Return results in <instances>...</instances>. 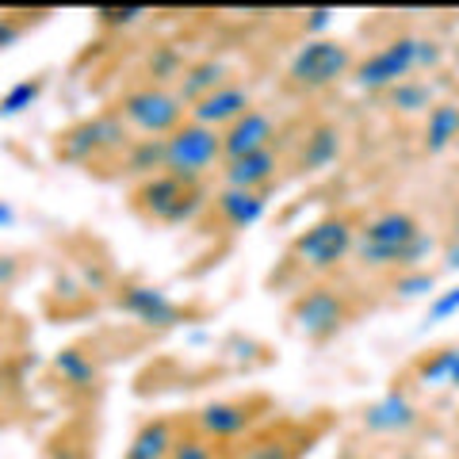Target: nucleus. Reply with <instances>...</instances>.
I'll return each mask as SVG.
<instances>
[{"mask_svg": "<svg viewBox=\"0 0 459 459\" xmlns=\"http://www.w3.org/2000/svg\"><path fill=\"white\" fill-rule=\"evenodd\" d=\"M219 177H222V188L264 192L280 177V150H261V153L238 157V161H222Z\"/></svg>", "mask_w": 459, "mask_h": 459, "instance_id": "obj_15", "label": "nucleus"}, {"mask_svg": "<svg viewBox=\"0 0 459 459\" xmlns=\"http://www.w3.org/2000/svg\"><path fill=\"white\" fill-rule=\"evenodd\" d=\"M57 157H65V161H89L96 153H123L131 146V131H126V123L119 119V111H100L96 119H84L77 126H69L65 134H57Z\"/></svg>", "mask_w": 459, "mask_h": 459, "instance_id": "obj_8", "label": "nucleus"}, {"mask_svg": "<svg viewBox=\"0 0 459 459\" xmlns=\"http://www.w3.org/2000/svg\"><path fill=\"white\" fill-rule=\"evenodd\" d=\"M134 207L161 226H184L207 207V188L172 177V172H157L134 188Z\"/></svg>", "mask_w": 459, "mask_h": 459, "instance_id": "obj_4", "label": "nucleus"}, {"mask_svg": "<svg viewBox=\"0 0 459 459\" xmlns=\"http://www.w3.org/2000/svg\"><path fill=\"white\" fill-rule=\"evenodd\" d=\"M238 459H295V444L283 437H261V440H249L238 452Z\"/></svg>", "mask_w": 459, "mask_h": 459, "instance_id": "obj_27", "label": "nucleus"}, {"mask_svg": "<svg viewBox=\"0 0 459 459\" xmlns=\"http://www.w3.org/2000/svg\"><path fill=\"white\" fill-rule=\"evenodd\" d=\"M23 35V23L20 20H12V16H0V50H8V47H16Z\"/></svg>", "mask_w": 459, "mask_h": 459, "instance_id": "obj_33", "label": "nucleus"}, {"mask_svg": "<svg viewBox=\"0 0 459 459\" xmlns=\"http://www.w3.org/2000/svg\"><path fill=\"white\" fill-rule=\"evenodd\" d=\"M188 69V62H184V54L177 50V47H153V54H150V77H153V84H161V89H169V84H177L180 81V74Z\"/></svg>", "mask_w": 459, "mask_h": 459, "instance_id": "obj_25", "label": "nucleus"}, {"mask_svg": "<svg viewBox=\"0 0 459 459\" xmlns=\"http://www.w3.org/2000/svg\"><path fill=\"white\" fill-rule=\"evenodd\" d=\"M352 69H356L352 47H344V42L333 39V35H325V39H307L303 47L291 54L287 77H291L295 89L322 92V89H329V84L352 77Z\"/></svg>", "mask_w": 459, "mask_h": 459, "instance_id": "obj_6", "label": "nucleus"}, {"mask_svg": "<svg viewBox=\"0 0 459 459\" xmlns=\"http://www.w3.org/2000/svg\"><path fill=\"white\" fill-rule=\"evenodd\" d=\"M444 62V47L437 39L425 35H394L391 42H383L379 50H371L360 57L352 69L356 89L364 92H391L394 84L410 81L413 74H429Z\"/></svg>", "mask_w": 459, "mask_h": 459, "instance_id": "obj_2", "label": "nucleus"}, {"mask_svg": "<svg viewBox=\"0 0 459 459\" xmlns=\"http://www.w3.org/2000/svg\"><path fill=\"white\" fill-rule=\"evenodd\" d=\"M386 96H391V108L398 115H429L437 104V84L429 77H410V81L394 84Z\"/></svg>", "mask_w": 459, "mask_h": 459, "instance_id": "obj_23", "label": "nucleus"}, {"mask_svg": "<svg viewBox=\"0 0 459 459\" xmlns=\"http://www.w3.org/2000/svg\"><path fill=\"white\" fill-rule=\"evenodd\" d=\"M452 241H459V211H455V219H452Z\"/></svg>", "mask_w": 459, "mask_h": 459, "instance_id": "obj_37", "label": "nucleus"}, {"mask_svg": "<svg viewBox=\"0 0 459 459\" xmlns=\"http://www.w3.org/2000/svg\"><path fill=\"white\" fill-rule=\"evenodd\" d=\"M291 322L307 341H329V337L341 333L344 322H349V303H344V295L329 283L307 287V291L291 303Z\"/></svg>", "mask_w": 459, "mask_h": 459, "instance_id": "obj_9", "label": "nucleus"}, {"mask_svg": "<svg viewBox=\"0 0 459 459\" xmlns=\"http://www.w3.org/2000/svg\"><path fill=\"white\" fill-rule=\"evenodd\" d=\"M214 169H222V134L204 123L184 119L165 138V172L192 184H204Z\"/></svg>", "mask_w": 459, "mask_h": 459, "instance_id": "obj_5", "label": "nucleus"}, {"mask_svg": "<svg viewBox=\"0 0 459 459\" xmlns=\"http://www.w3.org/2000/svg\"><path fill=\"white\" fill-rule=\"evenodd\" d=\"M268 211V195L264 192H241V188H222L214 195V214L230 226V230H253L264 219Z\"/></svg>", "mask_w": 459, "mask_h": 459, "instance_id": "obj_16", "label": "nucleus"}, {"mask_svg": "<svg viewBox=\"0 0 459 459\" xmlns=\"http://www.w3.org/2000/svg\"><path fill=\"white\" fill-rule=\"evenodd\" d=\"M226 81H230L226 62H219V57H199V62H188V69L180 74L177 96L192 108V104H199V100H207L214 89H222Z\"/></svg>", "mask_w": 459, "mask_h": 459, "instance_id": "obj_17", "label": "nucleus"}, {"mask_svg": "<svg viewBox=\"0 0 459 459\" xmlns=\"http://www.w3.org/2000/svg\"><path fill=\"white\" fill-rule=\"evenodd\" d=\"M276 134H280V123L272 119L268 111L253 108L241 115L234 126L222 131V161H238V157H249L261 150H276Z\"/></svg>", "mask_w": 459, "mask_h": 459, "instance_id": "obj_11", "label": "nucleus"}, {"mask_svg": "<svg viewBox=\"0 0 459 459\" xmlns=\"http://www.w3.org/2000/svg\"><path fill=\"white\" fill-rule=\"evenodd\" d=\"M115 303H119L123 314H131L134 322L150 325V329H172L188 318V310H184L177 299H172L165 287H153V283H123L119 295H115Z\"/></svg>", "mask_w": 459, "mask_h": 459, "instance_id": "obj_10", "label": "nucleus"}, {"mask_svg": "<svg viewBox=\"0 0 459 459\" xmlns=\"http://www.w3.org/2000/svg\"><path fill=\"white\" fill-rule=\"evenodd\" d=\"M329 23H333V12H329V8H314V12H307V20H303L307 39H325Z\"/></svg>", "mask_w": 459, "mask_h": 459, "instance_id": "obj_32", "label": "nucleus"}, {"mask_svg": "<svg viewBox=\"0 0 459 459\" xmlns=\"http://www.w3.org/2000/svg\"><path fill=\"white\" fill-rule=\"evenodd\" d=\"M177 440H180V433H177V425H172L169 418L146 421L131 437V444H126L123 459H169V452L177 448Z\"/></svg>", "mask_w": 459, "mask_h": 459, "instance_id": "obj_22", "label": "nucleus"}, {"mask_svg": "<svg viewBox=\"0 0 459 459\" xmlns=\"http://www.w3.org/2000/svg\"><path fill=\"white\" fill-rule=\"evenodd\" d=\"M253 421H256V413H253L249 402H207V406L195 413L199 437H207L211 444L246 437L253 429Z\"/></svg>", "mask_w": 459, "mask_h": 459, "instance_id": "obj_14", "label": "nucleus"}, {"mask_svg": "<svg viewBox=\"0 0 459 459\" xmlns=\"http://www.w3.org/2000/svg\"><path fill=\"white\" fill-rule=\"evenodd\" d=\"M16 276H20V264L12 261V256H0V287H4V283H12Z\"/></svg>", "mask_w": 459, "mask_h": 459, "instance_id": "obj_34", "label": "nucleus"}, {"mask_svg": "<svg viewBox=\"0 0 459 459\" xmlns=\"http://www.w3.org/2000/svg\"><path fill=\"white\" fill-rule=\"evenodd\" d=\"M421 146L429 153H444V150L459 146V100H437L433 111L425 115Z\"/></svg>", "mask_w": 459, "mask_h": 459, "instance_id": "obj_19", "label": "nucleus"}, {"mask_svg": "<svg viewBox=\"0 0 459 459\" xmlns=\"http://www.w3.org/2000/svg\"><path fill=\"white\" fill-rule=\"evenodd\" d=\"M119 169L131 180H150L165 172V138H131V146L119 153Z\"/></svg>", "mask_w": 459, "mask_h": 459, "instance_id": "obj_20", "label": "nucleus"}, {"mask_svg": "<svg viewBox=\"0 0 459 459\" xmlns=\"http://www.w3.org/2000/svg\"><path fill=\"white\" fill-rule=\"evenodd\" d=\"M246 111H253V92H249V84L226 81L222 89H214L207 100H199V104L188 108V119H192V123H204V126H211V131L222 134L226 126H234Z\"/></svg>", "mask_w": 459, "mask_h": 459, "instance_id": "obj_12", "label": "nucleus"}, {"mask_svg": "<svg viewBox=\"0 0 459 459\" xmlns=\"http://www.w3.org/2000/svg\"><path fill=\"white\" fill-rule=\"evenodd\" d=\"M142 16L146 8H96V20L104 27H134Z\"/></svg>", "mask_w": 459, "mask_h": 459, "instance_id": "obj_31", "label": "nucleus"}, {"mask_svg": "<svg viewBox=\"0 0 459 459\" xmlns=\"http://www.w3.org/2000/svg\"><path fill=\"white\" fill-rule=\"evenodd\" d=\"M8 222H12V207L0 204V226H8Z\"/></svg>", "mask_w": 459, "mask_h": 459, "instance_id": "obj_36", "label": "nucleus"}, {"mask_svg": "<svg viewBox=\"0 0 459 459\" xmlns=\"http://www.w3.org/2000/svg\"><path fill=\"white\" fill-rule=\"evenodd\" d=\"M413 376L425 391H459V344H444V349L425 352L413 364Z\"/></svg>", "mask_w": 459, "mask_h": 459, "instance_id": "obj_18", "label": "nucleus"}, {"mask_svg": "<svg viewBox=\"0 0 459 459\" xmlns=\"http://www.w3.org/2000/svg\"><path fill=\"white\" fill-rule=\"evenodd\" d=\"M433 287H437V276L429 268H410V272H398L394 276V295H402V299L429 295Z\"/></svg>", "mask_w": 459, "mask_h": 459, "instance_id": "obj_28", "label": "nucleus"}, {"mask_svg": "<svg viewBox=\"0 0 459 459\" xmlns=\"http://www.w3.org/2000/svg\"><path fill=\"white\" fill-rule=\"evenodd\" d=\"M115 111L126 123V131H134L138 138H169L188 119V104L177 96V89H161V84H138L123 92Z\"/></svg>", "mask_w": 459, "mask_h": 459, "instance_id": "obj_3", "label": "nucleus"}, {"mask_svg": "<svg viewBox=\"0 0 459 459\" xmlns=\"http://www.w3.org/2000/svg\"><path fill=\"white\" fill-rule=\"evenodd\" d=\"M433 253V238L410 211L386 207L356 230V249L352 256L371 272H410L421 268V261Z\"/></svg>", "mask_w": 459, "mask_h": 459, "instance_id": "obj_1", "label": "nucleus"}, {"mask_svg": "<svg viewBox=\"0 0 459 459\" xmlns=\"http://www.w3.org/2000/svg\"><path fill=\"white\" fill-rule=\"evenodd\" d=\"M341 153V126L333 123H314L307 131V142L299 150V169L303 172H322L337 161Z\"/></svg>", "mask_w": 459, "mask_h": 459, "instance_id": "obj_21", "label": "nucleus"}, {"mask_svg": "<svg viewBox=\"0 0 459 459\" xmlns=\"http://www.w3.org/2000/svg\"><path fill=\"white\" fill-rule=\"evenodd\" d=\"M169 459H214V444L207 437H180Z\"/></svg>", "mask_w": 459, "mask_h": 459, "instance_id": "obj_30", "label": "nucleus"}, {"mask_svg": "<svg viewBox=\"0 0 459 459\" xmlns=\"http://www.w3.org/2000/svg\"><path fill=\"white\" fill-rule=\"evenodd\" d=\"M356 226L349 214H325V219L310 222L303 234L291 241V256L307 272H333L344 264L356 249Z\"/></svg>", "mask_w": 459, "mask_h": 459, "instance_id": "obj_7", "label": "nucleus"}, {"mask_svg": "<svg viewBox=\"0 0 459 459\" xmlns=\"http://www.w3.org/2000/svg\"><path fill=\"white\" fill-rule=\"evenodd\" d=\"M54 371L62 376V383L69 386H92L96 383V364H92V356L89 352H81V349H62L54 356Z\"/></svg>", "mask_w": 459, "mask_h": 459, "instance_id": "obj_24", "label": "nucleus"}, {"mask_svg": "<svg viewBox=\"0 0 459 459\" xmlns=\"http://www.w3.org/2000/svg\"><path fill=\"white\" fill-rule=\"evenodd\" d=\"M459 314V283L455 287H444V291L433 295V303H429V314H425V322L429 325H437V322H448Z\"/></svg>", "mask_w": 459, "mask_h": 459, "instance_id": "obj_29", "label": "nucleus"}, {"mask_svg": "<svg viewBox=\"0 0 459 459\" xmlns=\"http://www.w3.org/2000/svg\"><path fill=\"white\" fill-rule=\"evenodd\" d=\"M444 268H448V272H459V241H452V246L444 249Z\"/></svg>", "mask_w": 459, "mask_h": 459, "instance_id": "obj_35", "label": "nucleus"}, {"mask_svg": "<svg viewBox=\"0 0 459 459\" xmlns=\"http://www.w3.org/2000/svg\"><path fill=\"white\" fill-rule=\"evenodd\" d=\"M418 406H413V398L402 391V386H391V391H383L376 402H368L364 410V429L376 437H402L410 433L413 425H418Z\"/></svg>", "mask_w": 459, "mask_h": 459, "instance_id": "obj_13", "label": "nucleus"}, {"mask_svg": "<svg viewBox=\"0 0 459 459\" xmlns=\"http://www.w3.org/2000/svg\"><path fill=\"white\" fill-rule=\"evenodd\" d=\"M42 96V77H23L16 81L12 89L0 96V119H12V115H23L27 108L35 104V100Z\"/></svg>", "mask_w": 459, "mask_h": 459, "instance_id": "obj_26", "label": "nucleus"}]
</instances>
